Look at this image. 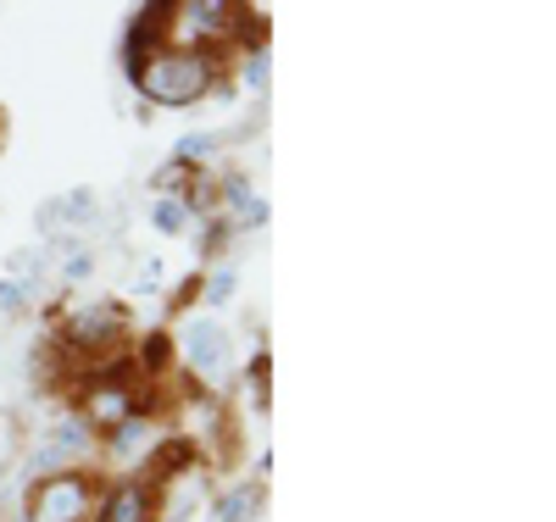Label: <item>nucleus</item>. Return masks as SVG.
I'll list each match as a JSON object with an SVG mask.
<instances>
[{
  "label": "nucleus",
  "instance_id": "f257e3e1",
  "mask_svg": "<svg viewBox=\"0 0 556 522\" xmlns=\"http://www.w3.org/2000/svg\"><path fill=\"white\" fill-rule=\"evenodd\" d=\"M206 62L190 56V51H162V56H146L139 62V89L162 106H190L206 94Z\"/></svg>",
  "mask_w": 556,
  "mask_h": 522
},
{
  "label": "nucleus",
  "instance_id": "9b49d317",
  "mask_svg": "<svg viewBox=\"0 0 556 522\" xmlns=\"http://www.w3.org/2000/svg\"><path fill=\"white\" fill-rule=\"evenodd\" d=\"M228 290H235V272H228V267H223V272H217V278H212V301H223V295H228Z\"/></svg>",
  "mask_w": 556,
  "mask_h": 522
},
{
  "label": "nucleus",
  "instance_id": "20e7f679",
  "mask_svg": "<svg viewBox=\"0 0 556 522\" xmlns=\"http://www.w3.org/2000/svg\"><path fill=\"white\" fill-rule=\"evenodd\" d=\"M156 506H151V489L146 484H117L101 506V522H151Z\"/></svg>",
  "mask_w": 556,
  "mask_h": 522
},
{
  "label": "nucleus",
  "instance_id": "f03ea898",
  "mask_svg": "<svg viewBox=\"0 0 556 522\" xmlns=\"http://www.w3.org/2000/svg\"><path fill=\"white\" fill-rule=\"evenodd\" d=\"M89 517V479L78 472H51L28 495V522H84Z\"/></svg>",
  "mask_w": 556,
  "mask_h": 522
},
{
  "label": "nucleus",
  "instance_id": "6e6552de",
  "mask_svg": "<svg viewBox=\"0 0 556 522\" xmlns=\"http://www.w3.org/2000/svg\"><path fill=\"white\" fill-rule=\"evenodd\" d=\"M195 12H201L206 23H223L228 12H235V0H201V7H195Z\"/></svg>",
  "mask_w": 556,
  "mask_h": 522
},
{
  "label": "nucleus",
  "instance_id": "423d86ee",
  "mask_svg": "<svg viewBox=\"0 0 556 522\" xmlns=\"http://www.w3.org/2000/svg\"><path fill=\"white\" fill-rule=\"evenodd\" d=\"M256 500H262V484H240V489H228V495L217 500V522H251Z\"/></svg>",
  "mask_w": 556,
  "mask_h": 522
},
{
  "label": "nucleus",
  "instance_id": "39448f33",
  "mask_svg": "<svg viewBox=\"0 0 556 522\" xmlns=\"http://www.w3.org/2000/svg\"><path fill=\"white\" fill-rule=\"evenodd\" d=\"M128 411H134L128 384H101L96 395H89V422H96V429H117V422H128Z\"/></svg>",
  "mask_w": 556,
  "mask_h": 522
},
{
  "label": "nucleus",
  "instance_id": "9d476101",
  "mask_svg": "<svg viewBox=\"0 0 556 522\" xmlns=\"http://www.w3.org/2000/svg\"><path fill=\"white\" fill-rule=\"evenodd\" d=\"M23 295H28V290H23L17 278H12V283H0V306H7V311H12V306H23Z\"/></svg>",
  "mask_w": 556,
  "mask_h": 522
},
{
  "label": "nucleus",
  "instance_id": "1a4fd4ad",
  "mask_svg": "<svg viewBox=\"0 0 556 522\" xmlns=\"http://www.w3.org/2000/svg\"><path fill=\"white\" fill-rule=\"evenodd\" d=\"M89 267H96V262H89V256H84V251H73V256H67V267H62V272H67V278H73V283H78V278H89Z\"/></svg>",
  "mask_w": 556,
  "mask_h": 522
},
{
  "label": "nucleus",
  "instance_id": "7ed1b4c3",
  "mask_svg": "<svg viewBox=\"0 0 556 522\" xmlns=\"http://www.w3.org/2000/svg\"><path fill=\"white\" fill-rule=\"evenodd\" d=\"M184 361H190L195 372H223L228 367V328L223 322H212V317H201V322H190V328H184Z\"/></svg>",
  "mask_w": 556,
  "mask_h": 522
},
{
  "label": "nucleus",
  "instance_id": "0eeeda50",
  "mask_svg": "<svg viewBox=\"0 0 556 522\" xmlns=\"http://www.w3.org/2000/svg\"><path fill=\"white\" fill-rule=\"evenodd\" d=\"M151 222H156V228H162V233H178V228H184V206H178V201H162V206H156V217H151Z\"/></svg>",
  "mask_w": 556,
  "mask_h": 522
}]
</instances>
